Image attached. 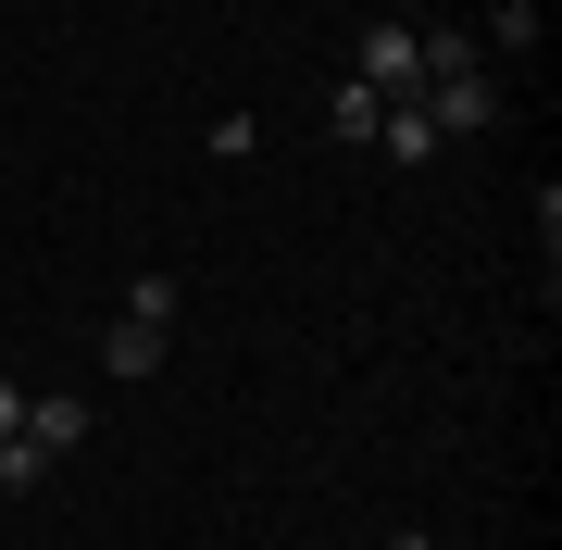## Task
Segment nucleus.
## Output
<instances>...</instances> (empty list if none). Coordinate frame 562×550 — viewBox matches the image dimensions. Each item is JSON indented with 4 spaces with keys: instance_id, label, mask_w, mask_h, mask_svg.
I'll return each instance as SVG.
<instances>
[{
    "instance_id": "f257e3e1",
    "label": "nucleus",
    "mask_w": 562,
    "mask_h": 550,
    "mask_svg": "<svg viewBox=\"0 0 562 550\" xmlns=\"http://www.w3.org/2000/svg\"><path fill=\"white\" fill-rule=\"evenodd\" d=\"M413 63H425V125H438V138H487V125H501V76H487L475 25L413 38Z\"/></svg>"
},
{
    "instance_id": "f03ea898",
    "label": "nucleus",
    "mask_w": 562,
    "mask_h": 550,
    "mask_svg": "<svg viewBox=\"0 0 562 550\" xmlns=\"http://www.w3.org/2000/svg\"><path fill=\"white\" fill-rule=\"evenodd\" d=\"M413 38H425V25H401V13H375V25L350 38V88H375V113H387V101H425V63H413Z\"/></svg>"
},
{
    "instance_id": "7ed1b4c3",
    "label": "nucleus",
    "mask_w": 562,
    "mask_h": 550,
    "mask_svg": "<svg viewBox=\"0 0 562 550\" xmlns=\"http://www.w3.org/2000/svg\"><path fill=\"white\" fill-rule=\"evenodd\" d=\"M25 450H38V463H63V450H88V401H76V388L25 401Z\"/></svg>"
},
{
    "instance_id": "20e7f679",
    "label": "nucleus",
    "mask_w": 562,
    "mask_h": 550,
    "mask_svg": "<svg viewBox=\"0 0 562 550\" xmlns=\"http://www.w3.org/2000/svg\"><path fill=\"white\" fill-rule=\"evenodd\" d=\"M162 338H176V326H150V313H113V326H101V375H162Z\"/></svg>"
},
{
    "instance_id": "39448f33",
    "label": "nucleus",
    "mask_w": 562,
    "mask_h": 550,
    "mask_svg": "<svg viewBox=\"0 0 562 550\" xmlns=\"http://www.w3.org/2000/svg\"><path fill=\"white\" fill-rule=\"evenodd\" d=\"M475 50H538V0H501V13L475 25Z\"/></svg>"
},
{
    "instance_id": "423d86ee",
    "label": "nucleus",
    "mask_w": 562,
    "mask_h": 550,
    "mask_svg": "<svg viewBox=\"0 0 562 550\" xmlns=\"http://www.w3.org/2000/svg\"><path fill=\"white\" fill-rule=\"evenodd\" d=\"M325 125H338V138H375V88H350V76H338V101H325Z\"/></svg>"
},
{
    "instance_id": "0eeeda50",
    "label": "nucleus",
    "mask_w": 562,
    "mask_h": 550,
    "mask_svg": "<svg viewBox=\"0 0 562 550\" xmlns=\"http://www.w3.org/2000/svg\"><path fill=\"white\" fill-rule=\"evenodd\" d=\"M25 426V375H0V438H13Z\"/></svg>"
},
{
    "instance_id": "6e6552de",
    "label": "nucleus",
    "mask_w": 562,
    "mask_h": 550,
    "mask_svg": "<svg viewBox=\"0 0 562 550\" xmlns=\"http://www.w3.org/2000/svg\"><path fill=\"white\" fill-rule=\"evenodd\" d=\"M387 550H438V526H387Z\"/></svg>"
},
{
    "instance_id": "1a4fd4ad",
    "label": "nucleus",
    "mask_w": 562,
    "mask_h": 550,
    "mask_svg": "<svg viewBox=\"0 0 562 550\" xmlns=\"http://www.w3.org/2000/svg\"><path fill=\"white\" fill-rule=\"evenodd\" d=\"M0 501H13V489H0Z\"/></svg>"
}]
</instances>
